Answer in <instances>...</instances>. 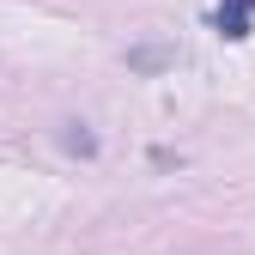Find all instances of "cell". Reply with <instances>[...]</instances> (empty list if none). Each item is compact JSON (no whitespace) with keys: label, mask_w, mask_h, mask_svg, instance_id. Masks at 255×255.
<instances>
[{"label":"cell","mask_w":255,"mask_h":255,"mask_svg":"<svg viewBox=\"0 0 255 255\" xmlns=\"http://www.w3.org/2000/svg\"><path fill=\"white\" fill-rule=\"evenodd\" d=\"M128 67H134V73H170L176 67V49L170 43H134V49H128Z\"/></svg>","instance_id":"cell-1"},{"label":"cell","mask_w":255,"mask_h":255,"mask_svg":"<svg viewBox=\"0 0 255 255\" xmlns=\"http://www.w3.org/2000/svg\"><path fill=\"white\" fill-rule=\"evenodd\" d=\"M213 24H219V37L243 43V37H249V24H255V0H225V6L213 12Z\"/></svg>","instance_id":"cell-2"},{"label":"cell","mask_w":255,"mask_h":255,"mask_svg":"<svg viewBox=\"0 0 255 255\" xmlns=\"http://www.w3.org/2000/svg\"><path fill=\"white\" fill-rule=\"evenodd\" d=\"M61 152L67 158H98V134L85 122H61Z\"/></svg>","instance_id":"cell-3"}]
</instances>
